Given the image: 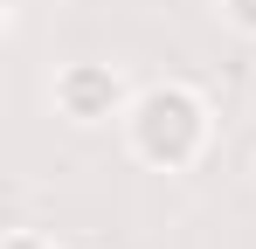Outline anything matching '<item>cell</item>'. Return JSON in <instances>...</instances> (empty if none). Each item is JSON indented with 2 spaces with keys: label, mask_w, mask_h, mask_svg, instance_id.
<instances>
[{
  "label": "cell",
  "mask_w": 256,
  "mask_h": 249,
  "mask_svg": "<svg viewBox=\"0 0 256 249\" xmlns=\"http://www.w3.org/2000/svg\"><path fill=\"white\" fill-rule=\"evenodd\" d=\"M125 138H132V152L146 166L180 173V166L201 160V146H208V104L187 83H152V90H138L125 104Z\"/></svg>",
  "instance_id": "1"
},
{
  "label": "cell",
  "mask_w": 256,
  "mask_h": 249,
  "mask_svg": "<svg viewBox=\"0 0 256 249\" xmlns=\"http://www.w3.org/2000/svg\"><path fill=\"white\" fill-rule=\"evenodd\" d=\"M56 104H62L70 124H104V118L125 111V83H118V70H104V62H70L56 76Z\"/></svg>",
  "instance_id": "2"
},
{
  "label": "cell",
  "mask_w": 256,
  "mask_h": 249,
  "mask_svg": "<svg viewBox=\"0 0 256 249\" xmlns=\"http://www.w3.org/2000/svg\"><path fill=\"white\" fill-rule=\"evenodd\" d=\"M222 21H228L236 35H250V42H256V0H222Z\"/></svg>",
  "instance_id": "3"
},
{
  "label": "cell",
  "mask_w": 256,
  "mask_h": 249,
  "mask_svg": "<svg viewBox=\"0 0 256 249\" xmlns=\"http://www.w3.org/2000/svg\"><path fill=\"white\" fill-rule=\"evenodd\" d=\"M0 249H48V242H42V236H28V228H21V236H7Z\"/></svg>",
  "instance_id": "4"
}]
</instances>
